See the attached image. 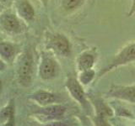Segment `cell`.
<instances>
[{
	"label": "cell",
	"instance_id": "2",
	"mask_svg": "<svg viewBox=\"0 0 135 126\" xmlns=\"http://www.w3.org/2000/svg\"><path fill=\"white\" fill-rule=\"evenodd\" d=\"M107 96L110 98H114L135 103V85H112L107 92Z\"/></svg>",
	"mask_w": 135,
	"mask_h": 126
},
{
	"label": "cell",
	"instance_id": "9",
	"mask_svg": "<svg viewBox=\"0 0 135 126\" xmlns=\"http://www.w3.org/2000/svg\"><path fill=\"white\" fill-rule=\"evenodd\" d=\"M1 23L4 29L8 31L19 32L20 30V25L16 17L13 14H4L1 18Z\"/></svg>",
	"mask_w": 135,
	"mask_h": 126
},
{
	"label": "cell",
	"instance_id": "7",
	"mask_svg": "<svg viewBox=\"0 0 135 126\" xmlns=\"http://www.w3.org/2000/svg\"><path fill=\"white\" fill-rule=\"evenodd\" d=\"M56 74V64L50 58H45L40 67V75L43 79H50Z\"/></svg>",
	"mask_w": 135,
	"mask_h": 126
},
{
	"label": "cell",
	"instance_id": "11",
	"mask_svg": "<svg viewBox=\"0 0 135 126\" xmlns=\"http://www.w3.org/2000/svg\"><path fill=\"white\" fill-rule=\"evenodd\" d=\"M31 98L41 105H47L57 100V97L54 94L46 91H38L32 95Z\"/></svg>",
	"mask_w": 135,
	"mask_h": 126
},
{
	"label": "cell",
	"instance_id": "17",
	"mask_svg": "<svg viewBox=\"0 0 135 126\" xmlns=\"http://www.w3.org/2000/svg\"><path fill=\"white\" fill-rule=\"evenodd\" d=\"M135 14V0H132V6H131V8L128 14V17L133 16Z\"/></svg>",
	"mask_w": 135,
	"mask_h": 126
},
{
	"label": "cell",
	"instance_id": "6",
	"mask_svg": "<svg viewBox=\"0 0 135 126\" xmlns=\"http://www.w3.org/2000/svg\"><path fill=\"white\" fill-rule=\"evenodd\" d=\"M52 47L63 56H68L70 53V45L67 38L62 35H55L51 39Z\"/></svg>",
	"mask_w": 135,
	"mask_h": 126
},
{
	"label": "cell",
	"instance_id": "20",
	"mask_svg": "<svg viewBox=\"0 0 135 126\" xmlns=\"http://www.w3.org/2000/svg\"><path fill=\"white\" fill-rule=\"evenodd\" d=\"M3 1H5V0H3Z\"/></svg>",
	"mask_w": 135,
	"mask_h": 126
},
{
	"label": "cell",
	"instance_id": "19",
	"mask_svg": "<svg viewBox=\"0 0 135 126\" xmlns=\"http://www.w3.org/2000/svg\"><path fill=\"white\" fill-rule=\"evenodd\" d=\"M1 88H2V82H0V91H1Z\"/></svg>",
	"mask_w": 135,
	"mask_h": 126
},
{
	"label": "cell",
	"instance_id": "10",
	"mask_svg": "<svg viewBox=\"0 0 135 126\" xmlns=\"http://www.w3.org/2000/svg\"><path fill=\"white\" fill-rule=\"evenodd\" d=\"M95 62V56L90 52H84L78 59V68L79 71L91 69Z\"/></svg>",
	"mask_w": 135,
	"mask_h": 126
},
{
	"label": "cell",
	"instance_id": "18",
	"mask_svg": "<svg viewBox=\"0 0 135 126\" xmlns=\"http://www.w3.org/2000/svg\"><path fill=\"white\" fill-rule=\"evenodd\" d=\"M3 67H4V65L3 64V63L0 61V70H3Z\"/></svg>",
	"mask_w": 135,
	"mask_h": 126
},
{
	"label": "cell",
	"instance_id": "16",
	"mask_svg": "<svg viewBox=\"0 0 135 126\" xmlns=\"http://www.w3.org/2000/svg\"><path fill=\"white\" fill-rule=\"evenodd\" d=\"M1 116L3 118V119H5L8 123H13V119H14V110H13V107L11 105L3 109L1 113Z\"/></svg>",
	"mask_w": 135,
	"mask_h": 126
},
{
	"label": "cell",
	"instance_id": "8",
	"mask_svg": "<svg viewBox=\"0 0 135 126\" xmlns=\"http://www.w3.org/2000/svg\"><path fill=\"white\" fill-rule=\"evenodd\" d=\"M65 111V107L62 105H53V106L41 108L38 113L46 116L48 119H60L64 114Z\"/></svg>",
	"mask_w": 135,
	"mask_h": 126
},
{
	"label": "cell",
	"instance_id": "1",
	"mask_svg": "<svg viewBox=\"0 0 135 126\" xmlns=\"http://www.w3.org/2000/svg\"><path fill=\"white\" fill-rule=\"evenodd\" d=\"M135 61V43H131L126 45L124 48H122L119 53L113 58V60L109 64L105 66L104 68H101L100 72L98 73V77H103L105 74H107L112 70L117 68L121 66H124Z\"/></svg>",
	"mask_w": 135,
	"mask_h": 126
},
{
	"label": "cell",
	"instance_id": "15",
	"mask_svg": "<svg viewBox=\"0 0 135 126\" xmlns=\"http://www.w3.org/2000/svg\"><path fill=\"white\" fill-rule=\"evenodd\" d=\"M81 2L82 0H62V6L68 10H71L77 8Z\"/></svg>",
	"mask_w": 135,
	"mask_h": 126
},
{
	"label": "cell",
	"instance_id": "3",
	"mask_svg": "<svg viewBox=\"0 0 135 126\" xmlns=\"http://www.w3.org/2000/svg\"><path fill=\"white\" fill-rule=\"evenodd\" d=\"M66 87L69 89L71 96L76 101H78L85 110L89 111L90 103L88 102L86 95L84 93V91L83 90L80 82L74 77H69L66 82Z\"/></svg>",
	"mask_w": 135,
	"mask_h": 126
},
{
	"label": "cell",
	"instance_id": "5",
	"mask_svg": "<svg viewBox=\"0 0 135 126\" xmlns=\"http://www.w3.org/2000/svg\"><path fill=\"white\" fill-rule=\"evenodd\" d=\"M91 102L95 108L97 114L96 123H101V124H104V123H105V118L111 117L112 115V109L101 99L91 98Z\"/></svg>",
	"mask_w": 135,
	"mask_h": 126
},
{
	"label": "cell",
	"instance_id": "12",
	"mask_svg": "<svg viewBox=\"0 0 135 126\" xmlns=\"http://www.w3.org/2000/svg\"><path fill=\"white\" fill-rule=\"evenodd\" d=\"M19 13L23 18H25L27 20L32 19L34 15H35V12H34L33 8L31 7V4L26 1H23L20 3Z\"/></svg>",
	"mask_w": 135,
	"mask_h": 126
},
{
	"label": "cell",
	"instance_id": "14",
	"mask_svg": "<svg viewBox=\"0 0 135 126\" xmlns=\"http://www.w3.org/2000/svg\"><path fill=\"white\" fill-rule=\"evenodd\" d=\"M95 77V71L92 69H89L86 71H83L79 76V82L83 85H87L89 82L92 81Z\"/></svg>",
	"mask_w": 135,
	"mask_h": 126
},
{
	"label": "cell",
	"instance_id": "13",
	"mask_svg": "<svg viewBox=\"0 0 135 126\" xmlns=\"http://www.w3.org/2000/svg\"><path fill=\"white\" fill-rule=\"evenodd\" d=\"M0 55L7 61H10L15 56V49L14 47L7 43L0 44Z\"/></svg>",
	"mask_w": 135,
	"mask_h": 126
},
{
	"label": "cell",
	"instance_id": "4",
	"mask_svg": "<svg viewBox=\"0 0 135 126\" xmlns=\"http://www.w3.org/2000/svg\"><path fill=\"white\" fill-rule=\"evenodd\" d=\"M20 82L25 86L31 83L32 74V57L31 54L26 53L22 58L18 70Z\"/></svg>",
	"mask_w": 135,
	"mask_h": 126
}]
</instances>
